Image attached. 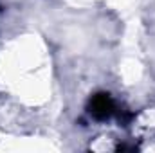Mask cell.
Here are the masks:
<instances>
[{
  "label": "cell",
  "instance_id": "cell-1",
  "mask_svg": "<svg viewBox=\"0 0 155 153\" xmlns=\"http://www.w3.org/2000/svg\"><path fill=\"white\" fill-rule=\"evenodd\" d=\"M87 110L92 115V119L103 122V121H108L112 117H117L119 106H117V103L114 101V97L108 92H97L88 99Z\"/></svg>",
  "mask_w": 155,
  "mask_h": 153
}]
</instances>
